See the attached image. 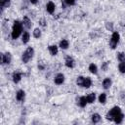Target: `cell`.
Segmentation results:
<instances>
[{
    "instance_id": "1",
    "label": "cell",
    "mask_w": 125,
    "mask_h": 125,
    "mask_svg": "<svg viewBox=\"0 0 125 125\" xmlns=\"http://www.w3.org/2000/svg\"><path fill=\"white\" fill-rule=\"evenodd\" d=\"M22 27H23L22 21H20L19 20H15L14 21L13 26H12V32H11L12 39L16 40L22 34Z\"/></svg>"
},
{
    "instance_id": "2",
    "label": "cell",
    "mask_w": 125,
    "mask_h": 125,
    "mask_svg": "<svg viewBox=\"0 0 125 125\" xmlns=\"http://www.w3.org/2000/svg\"><path fill=\"white\" fill-rule=\"evenodd\" d=\"M33 56H34V49H33V47H27L24 50V52L22 53V55H21V62L23 63H27L33 58Z\"/></svg>"
},
{
    "instance_id": "3",
    "label": "cell",
    "mask_w": 125,
    "mask_h": 125,
    "mask_svg": "<svg viewBox=\"0 0 125 125\" xmlns=\"http://www.w3.org/2000/svg\"><path fill=\"white\" fill-rule=\"evenodd\" d=\"M119 41H120V34H119V32H117V31H113L112 34H111V36H110L109 47H110L112 50H114V49L117 47Z\"/></svg>"
},
{
    "instance_id": "4",
    "label": "cell",
    "mask_w": 125,
    "mask_h": 125,
    "mask_svg": "<svg viewBox=\"0 0 125 125\" xmlns=\"http://www.w3.org/2000/svg\"><path fill=\"white\" fill-rule=\"evenodd\" d=\"M120 112H122L121 111V108L119 107V106H117V105H115V106H113V107H111L110 109H109V111L106 113V115H105V118L107 119V120H109V121H113V118L118 114V113H120Z\"/></svg>"
},
{
    "instance_id": "5",
    "label": "cell",
    "mask_w": 125,
    "mask_h": 125,
    "mask_svg": "<svg viewBox=\"0 0 125 125\" xmlns=\"http://www.w3.org/2000/svg\"><path fill=\"white\" fill-rule=\"evenodd\" d=\"M11 62H12V55L10 52L1 54V63L2 64H10Z\"/></svg>"
},
{
    "instance_id": "6",
    "label": "cell",
    "mask_w": 125,
    "mask_h": 125,
    "mask_svg": "<svg viewBox=\"0 0 125 125\" xmlns=\"http://www.w3.org/2000/svg\"><path fill=\"white\" fill-rule=\"evenodd\" d=\"M64 80H65V76L63 73H57L55 78H54V83L56 85H62L64 83Z\"/></svg>"
},
{
    "instance_id": "7",
    "label": "cell",
    "mask_w": 125,
    "mask_h": 125,
    "mask_svg": "<svg viewBox=\"0 0 125 125\" xmlns=\"http://www.w3.org/2000/svg\"><path fill=\"white\" fill-rule=\"evenodd\" d=\"M46 11H47L48 14L53 15L56 11V4L53 1H48L47 4H46Z\"/></svg>"
},
{
    "instance_id": "8",
    "label": "cell",
    "mask_w": 125,
    "mask_h": 125,
    "mask_svg": "<svg viewBox=\"0 0 125 125\" xmlns=\"http://www.w3.org/2000/svg\"><path fill=\"white\" fill-rule=\"evenodd\" d=\"M64 65L66 67H68V68H73L75 66V61H74V59L72 57H70V56H67L65 58V61H64Z\"/></svg>"
},
{
    "instance_id": "9",
    "label": "cell",
    "mask_w": 125,
    "mask_h": 125,
    "mask_svg": "<svg viewBox=\"0 0 125 125\" xmlns=\"http://www.w3.org/2000/svg\"><path fill=\"white\" fill-rule=\"evenodd\" d=\"M24 99H25V92H24V90H22V89L18 90L17 93H16V100L18 102H23Z\"/></svg>"
},
{
    "instance_id": "10",
    "label": "cell",
    "mask_w": 125,
    "mask_h": 125,
    "mask_svg": "<svg viewBox=\"0 0 125 125\" xmlns=\"http://www.w3.org/2000/svg\"><path fill=\"white\" fill-rule=\"evenodd\" d=\"M21 77H22V75H21V72H20V71H14L12 74V80L15 84H18L21 80Z\"/></svg>"
},
{
    "instance_id": "11",
    "label": "cell",
    "mask_w": 125,
    "mask_h": 125,
    "mask_svg": "<svg viewBox=\"0 0 125 125\" xmlns=\"http://www.w3.org/2000/svg\"><path fill=\"white\" fill-rule=\"evenodd\" d=\"M111 85H112V80H111L110 77H105V78L102 81V86H103V88L105 89V90L109 89V88L111 87Z\"/></svg>"
},
{
    "instance_id": "12",
    "label": "cell",
    "mask_w": 125,
    "mask_h": 125,
    "mask_svg": "<svg viewBox=\"0 0 125 125\" xmlns=\"http://www.w3.org/2000/svg\"><path fill=\"white\" fill-rule=\"evenodd\" d=\"M48 51H49V53H50L51 56L55 57V56H57L58 53H59V47H58L57 45H55V44L49 45V46H48Z\"/></svg>"
},
{
    "instance_id": "13",
    "label": "cell",
    "mask_w": 125,
    "mask_h": 125,
    "mask_svg": "<svg viewBox=\"0 0 125 125\" xmlns=\"http://www.w3.org/2000/svg\"><path fill=\"white\" fill-rule=\"evenodd\" d=\"M22 24H23V26L26 28V29H29V28H31V26H32V21H31V20L27 17V16H23V18H22Z\"/></svg>"
},
{
    "instance_id": "14",
    "label": "cell",
    "mask_w": 125,
    "mask_h": 125,
    "mask_svg": "<svg viewBox=\"0 0 125 125\" xmlns=\"http://www.w3.org/2000/svg\"><path fill=\"white\" fill-rule=\"evenodd\" d=\"M59 47L62 49V50H66L68 49L69 47V41L67 39H62L60 42H59Z\"/></svg>"
},
{
    "instance_id": "15",
    "label": "cell",
    "mask_w": 125,
    "mask_h": 125,
    "mask_svg": "<svg viewBox=\"0 0 125 125\" xmlns=\"http://www.w3.org/2000/svg\"><path fill=\"white\" fill-rule=\"evenodd\" d=\"M87 104H88V102H87L86 96H81V97H79V99H78V105H79L80 107H85Z\"/></svg>"
},
{
    "instance_id": "16",
    "label": "cell",
    "mask_w": 125,
    "mask_h": 125,
    "mask_svg": "<svg viewBox=\"0 0 125 125\" xmlns=\"http://www.w3.org/2000/svg\"><path fill=\"white\" fill-rule=\"evenodd\" d=\"M106 100H107V96H106V94H105L104 92L101 93V94L99 95V97H98V101H99V103H100L101 104H105Z\"/></svg>"
},
{
    "instance_id": "17",
    "label": "cell",
    "mask_w": 125,
    "mask_h": 125,
    "mask_svg": "<svg viewBox=\"0 0 125 125\" xmlns=\"http://www.w3.org/2000/svg\"><path fill=\"white\" fill-rule=\"evenodd\" d=\"M29 39H30V34H29V32L24 31V32L21 34V42H22V44H27V43L29 42Z\"/></svg>"
},
{
    "instance_id": "18",
    "label": "cell",
    "mask_w": 125,
    "mask_h": 125,
    "mask_svg": "<svg viewBox=\"0 0 125 125\" xmlns=\"http://www.w3.org/2000/svg\"><path fill=\"white\" fill-rule=\"evenodd\" d=\"M92 84H93V81H92V79L90 77H84V81H83V85H82L83 88L88 89V88H90L92 86Z\"/></svg>"
},
{
    "instance_id": "19",
    "label": "cell",
    "mask_w": 125,
    "mask_h": 125,
    "mask_svg": "<svg viewBox=\"0 0 125 125\" xmlns=\"http://www.w3.org/2000/svg\"><path fill=\"white\" fill-rule=\"evenodd\" d=\"M124 117H125V115H124L122 112H120V113H118V114L113 118V121H114L116 124H120V123H122V122H123Z\"/></svg>"
},
{
    "instance_id": "20",
    "label": "cell",
    "mask_w": 125,
    "mask_h": 125,
    "mask_svg": "<svg viewBox=\"0 0 125 125\" xmlns=\"http://www.w3.org/2000/svg\"><path fill=\"white\" fill-rule=\"evenodd\" d=\"M101 119H102V116L97 112H95V113H93L91 115V121L93 123H99L101 121Z\"/></svg>"
},
{
    "instance_id": "21",
    "label": "cell",
    "mask_w": 125,
    "mask_h": 125,
    "mask_svg": "<svg viewBox=\"0 0 125 125\" xmlns=\"http://www.w3.org/2000/svg\"><path fill=\"white\" fill-rule=\"evenodd\" d=\"M86 98H87V102H88V104H93L95 101H96V94L94 93V92H92V93H89L87 96H86Z\"/></svg>"
},
{
    "instance_id": "22",
    "label": "cell",
    "mask_w": 125,
    "mask_h": 125,
    "mask_svg": "<svg viewBox=\"0 0 125 125\" xmlns=\"http://www.w3.org/2000/svg\"><path fill=\"white\" fill-rule=\"evenodd\" d=\"M0 5H1V11L3 12L4 9L9 8L11 6V0H1Z\"/></svg>"
},
{
    "instance_id": "23",
    "label": "cell",
    "mask_w": 125,
    "mask_h": 125,
    "mask_svg": "<svg viewBox=\"0 0 125 125\" xmlns=\"http://www.w3.org/2000/svg\"><path fill=\"white\" fill-rule=\"evenodd\" d=\"M88 69H89V71H90L92 74H95V75H96V74L98 73V66H97V64H95V63H90Z\"/></svg>"
},
{
    "instance_id": "24",
    "label": "cell",
    "mask_w": 125,
    "mask_h": 125,
    "mask_svg": "<svg viewBox=\"0 0 125 125\" xmlns=\"http://www.w3.org/2000/svg\"><path fill=\"white\" fill-rule=\"evenodd\" d=\"M41 34H42V31H41V29L39 27H36V28L33 29V37L34 38H37V39L40 38Z\"/></svg>"
},
{
    "instance_id": "25",
    "label": "cell",
    "mask_w": 125,
    "mask_h": 125,
    "mask_svg": "<svg viewBox=\"0 0 125 125\" xmlns=\"http://www.w3.org/2000/svg\"><path fill=\"white\" fill-rule=\"evenodd\" d=\"M117 60L119 61V62H125V53L124 52L117 53Z\"/></svg>"
},
{
    "instance_id": "26",
    "label": "cell",
    "mask_w": 125,
    "mask_h": 125,
    "mask_svg": "<svg viewBox=\"0 0 125 125\" xmlns=\"http://www.w3.org/2000/svg\"><path fill=\"white\" fill-rule=\"evenodd\" d=\"M108 67H109V62H102V64H101V69H102L103 71H106V70L108 69Z\"/></svg>"
},
{
    "instance_id": "27",
    "label": "cell",
    "mask_w": 125,
    "mask_h": 125,
    "mask_svg": "<svg viewBox=\"0 0 125 125\" xmlns=\"http://www.w3.org/2000/svg\"><path fill=\"white\" fill-rule=\"evenodd\" d=\"M83 81H84V76H81V75L77 76V78H76V85L82 87V85H83Z\"/></svg>"
},
{
    "instance_id": "28",
    "label": "cell",
    "mask_w": 125,
    "mask_h": 125,
    "mask_svg": "<svg viewBox=\"0 0 125 125\" xmlns=\"http://www.w3.org/2000/svg\"><path fill=\"white\" fill-rule=\"evenodd\" d=\"M118 70L120 73L125 74V62H119L118 63Z\"/></svg>"
},
{
    "instance_id": "29",
    "label": "cell",
    "mask_w": 125,
    "mask_h": 125,
    "mask_svg": "<svg viewBox=\"0 0 125 125\" xmlns=\"http://www.w3.org/2000/svg\"><path fill=\"white\" fill-rule=\"evenodd\" d=\"M105 28L109 31H113V23L112 22H106L105 23Z\"/></svg>"
},
{
    "instance_id": "30",
    "label": "cell",
    "mask_w": 125,
    "mask_h": 125,
    "mask_svg": "<svg viewBox=\"0 0 125 125\" xmlns=\"http://www.w3.org/2000/svg\"><path fill=\"white\" fill-rule=\"evenodd\" d=\"M38 22H39V25H41V26H43V27H45V26L47 25V24H46V23H47V21H46V20H45L44 18L40 19Z\"/></svg>"
},
{
    "instance_id": "31",
    "label": "cell",
    "mask_w": 125,
    "mask_h": 125,
    "mask_svg": "<svg viewBox=\"0 0 125 125\" xmlns=\"http://www.w3.org/2000/svg\"><path fill=\"white\" fill-rule=\"evenodd\" d=\"M64 2L67 6H73V5H75L76 0H64Z\"/></svg>"
},
{
    "instance_id": "32",
    "label": "cell",
    "mask_w": 125,
    "mask_h": 125,
    "mask_svg": "<svg viewBox=\"0 0 125 125\" xmlns=\"http://www.w3.org/2000/svg\"><path fill=\"white\" fill-rule=\"evenodd\" d=\"M45 65H46V64H45L43 62H38V69H39V70H44Z\"/></svg>"
},
{
    "instance_id": "33",
    "label": "cell",
    "mask_w": 125,
    "mask_h": 125,
    "mask_svg": "<svg viewBox=\"0 0 125 125\" xmlns=\"http://www.w3.org/2000/svg\"><path fill=\"white\" fill-rule=\"evenodd\" d=\"M28 1H29V3H31V4H33V5H36L39 0H28Z\"/></svg>"
}]
</instances>
